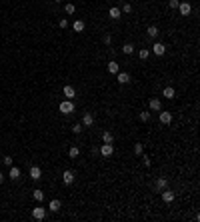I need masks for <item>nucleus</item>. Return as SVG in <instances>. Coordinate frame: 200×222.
<instances>
[{"label": "nucleus", "instance_id": "31", "mask_svg": "<svg viewBox=\"0 0 200 222\" xmlns=\"http://www.w3.org/2000/svg\"><path fill=\"white\" fill-rule=\"evenodd\" d=\"M178 2H180V0H170V2H168V6L174 10V8H178Z\"/></svg>", "mask_w": 200, "mask_h": 222}, {"label": "nucleus", "instance_id": "15", "mask_svg": "<svg viewBox=\"0 0 200 222\" xmlns=\"http://www.w3.org/2000/svg\"><path fill=\"white\" fill-rule=\"evenodd\" d=\"M8 176H10L12 180H18V178H20V168H16V166H10V172H8Z\"/></svg>", "mask_w": 200, "mask_h": 222}, {"label": "nucleus", "instance_id": "6", "mask_svg": "<svg viewBox=\"0 0 200 222\" xmlns=\"http://www.w3.org/2000/svg\"><path fill=\"white\" fill-rule=\"evenodd\" d=\"M152 52H154L156 56H162V54L166 52V46H164L162 42H154V46H152Z\"/></svg>", "mask_w": 200, "mask_h": 222}, {"label": "nucleus", "instance_id": "12", "mask_svg": "<svg viewBox=\"0 0 200 222\" xmlns=\"http://www.w3.org/2000/svg\"><path fill=\"white\" fill-rule=\"evenodd\" d=\"M92 124H94V116H92L90 112H86L82 116V126H92Z\"/></svg>", "mask_w": 200, "mask_h": 222}, {"label": "nucleus", "instance_id": "8", "mask_svg": "<svg viewBox=\"0 0 200 222\" xmlns=\"http://www.w3.org/2000/svg\"><path fill=\"white\" fill-rule=\"evenodd\" d=\"M116 80H118L120 84H128V82H130V74H128V72H118V74H116Z\"/></svg>", "mask_w": 200, "mask_h": 222}, {"label": "nucleus", "instance_id": "11", "mask_svg": "<svg viewBox=\"0 0 200 222\" xmlns=\"http://www.w3.org/2000/svg\"><path fill=\"white\" fill-rule=\"evenodd\" d=\"M148 106H150V110H162V102H160L158 98H150Z\"/></svg>", "mask_w": 200, "mask_h": 222}, {"label": "nucleus", "instance_id": "25", "mask_svg": "<svg viewBox=\"0 0 200 222\" xmlns=\"http://www.w3.org/2000/svg\"><path fill=\"white\" fill-rule=\"evenodd\" d=\"M64 10H66V14H74V12H76V6H74V4H70V2H68L66 6H64Z\"/></svg>", "mask_w": 200, "mask_h": 222}, {"label": "nucleus", "instance_id": "22", "mask_svg": "<svg viewBox=\"0 0 200 222\" xmlns=\"http://www.w3.org/2000/svg\"><path fill=\"white\" fill-rule=\"evenodd\" d=\"M146 34H148V36H150V38H156V36H158V34H160V30H158V28H156V26H150V28H148V30H146Z\"/></svg>", "mask_w": 200, "mask_h": 222}, {"label": "nucleus", "instance_id": "13", "mask_svg": "<svg viewBox=\"0 0 200 222\" xmlns=\"http://www.w3.org/2000/svg\"><path fill=\"white\" fill-rule=\"evenodd\" d=\"M48 210H50V212H58V210H60V200H58V198L50 200V204H48Z\"/></svg>", "mask_w": 200, "mask_h": 222}, {"label": "nucleus", "instance_id": "1", "mask_svg": "<svg viewBox=\"0 0 200 222\" xmlns=\"http://www.w3.org/2000/svg\"><path fill=\"white\" fill-rule=\"evenodd\" d=\"M60 112H62V114H70V112H74V102L68 100V98H66V100H62V102H60Z\"/></svg>", "mask_w": 200, "mask_h": 222}, {"label": "nucleus", "instance_id": "19", "mask_svg": "<svg viewBox=\"0 0 200 222\" xmlns=\"http://www.w3.org/2000/svg\"><path fill=\"white\" fill-rule=\"evenodd\" d=\"M108 72L110 74H118V72H120V68H118V62H108Z\"/></svg>", "mask_w": 200, "mask_h": 222}, {"label": "nucleus", "instance_id": "28", "mask_svg": "<svg viewBox=\"0 0 200 222\" xmlns=\"http://www.w3.org/2000/svg\"><path fill=\"white\" fill-rule=\"evenodd\" d=\"M140 120L148 122V120H150V112H140Z\"/></svg>", "mask_w": 200, "mask_h": 222}, {"label": "nucleus", "instance_id": "7", "mask_svg": "<svg viewBox=\"0 0 200 222\" xmlns=\"http://www.w3.org/2000/svg\"><path fill=\"white\" fill-rule=\"evenodd\" d=\"M108 16H110V18H112V20H118V18H120V16H122V10H120V8H118V6H112V8H110V10H108Z\"/></svg>", "mask_w": 200, "mask_h": 222}, {"label": "nucleus", "instance_id": "21", "mask_svg": "<svg viewBox=\"0 0 200 222\" xmlns=\"http://www.w3.org/2000/svg\"><path fill=\"white\" fill-rule=\"evenodd\" d=\"M72 28H74V32H82L84 30V22H82V20H74Z\"/></svg>", "mask_w": 200, "mask_h": 222}, {"label": "nucleus", "instance_id": "24", "mask_svg": "<svg viewBox=\"0 0 200 222\" xmlns=\"http://www.w3.org/2000/svg\"><path fill=\"white\" fill-rule=\"evenodd\" d=\"M34 200L42 202V200H44V192H42V190H34Z\"/></svg>", "mask_w": 200, "mask_h": 222}, {"label": "nucleus", "instance_id": "5", "mask_svg": "<svg viewBox=\"0 0 200 222\" xmlns=\"http://www.w3.org/2000/svg\"><path fill=\"white\" fill-rule=\"evenodd\" d=\"M74 172H72V170H64V172H62V180H64V184H68L70 186L72 182H74Z\"/></svg>", "mask_w": 200, "mask_h": 222}, {"label": "nucleus", "instance_id": "2", "mask_svg": "<svg viewBox=\"0 0 200 222\" xmlns=\"http://www.w3.org/2000/svg\"><path fill=\"white\" fill-rule=\"evenodd\" d=\"M100 154L104 156V158H110V156L114 154V146H112V144H108V142H104L100 146Z\"/></svg>", "mask_w": 200, "mask_h": 222}, {"label": "nucleus", "instance_id": "38", "mask_svg": "<svg viewBox=\"0 0 200 222\" xmlns=\"http://www.w3.org/2000/svg\"><path fill=\"white\" fill-rule=\"evenodd\" d=\"M56 2H60V0H56Z\"/></svg>", "mask_w": 200, "mask_h": 222}, {"label": "nucleus", "instance_id": "26", "mask_svg": "<svg viewBox=\"0 0 200 222\" xmlns=\"http://www.w3.org/2000/svg\"><path fill=\"white\" fill-rule=\"evenodd\" d=\"M122 52H124V54H132L134 52V46L132 44H124V46H122Z\"/></svg>", "mask_w": 200, "mask_h": 222}, {"label": "nucleus", "instance_id": "18", "mask_svg": "<svg viewBox=\"0 0 200 222\" xmlns=\"http://www.w3.org/2000/svg\"><path fill=\"white\" fill-rule=\"evenodd\" d=\"M162 94H164V98L172 100V98L176 96V92H174V88H172V86H166V88H164V92H162Z\"/></svg>", "mask_w": 200, "mask_h": 222}, {"label": "nucleus", "instance_id": "3", "mask_svg": "<svg viewBox=\"0 0 200 222\" xmlns=\"http://www.w3.org/2000/svg\"><path fill=\"white\" fill-rule=\"evenodd\" d=\"M178 12H180V16H188L190 12H192L190 2H178Z\"/></svg>", "mask_w": 200, "mask_h": 222}, {"label": "nucleus", "instance_id": "34", "mask_svg": "<svg viewBox=\"0 0 200 222\" xmlns=\"http://www.w3.org/2000/svg\"><path fill=\"white\" fill-rule=\"evenodd\" d=\"M66 26H68V20L62 18V20H60V28H66Z\"/></svg>", "mask_w": 200, "mask_h": 222}, {"label": "nucleus", "instance_id": "14", "mask_svg": "<svg viewBox=\"0 0 200 222\" xmlns=\"http://www.w3.org/2000/svg\"><path fill=\"white\" fill-rule=\"evenodd\" d=\"M160 122L162 124H170L172 122V112H160Z\"/></svg>", "mask_w": 200, "mask_h": 222}, {"label": "nucleus", "instance_id": "37", "mask_svg": "<svg viewBox=\"0 0 200 222\" xmlns=\"http://www.w3.org/2000/svg\"><path fill=\"white\" fill-rule=\"evenodd\" d=\"M2 180H4V174H2V172H0V182H2Z\"/></svg>", "mask_w": 200, "mask_h": 222}, {"label": "nucleus", "instance_id": "30", "mask_svg": "<svg viewBox=\"0 0 200 222\" xmlns=\"http://www.w3.org/2000/svg\"><path fill=\"white\" fill-rule=\"evenodd\" d=\"M82 124H74V126H72V132H74V134H80V132H82Z\"/></svg>", "mask_w": 200, "mask_h": 222}, {"label": "nucleus", "instance_id": "36", "mask_svg": "<svg viewBox=\"0 0 200 222\" xmlns=\"http://www.w3.org/2000/svg\"><path fill=\"white\" fill-rule=\"evenodd\" d=\"M142 160H144V164H146V166H150V158H148V156H142Z\"/></svg>", "mask_w": 200, "mask_h": 222}, {"label": "nucleus", "instance_id": "33", "mask_svg": "<svg viewBox=\"0 0 200 222\" xmlns=\"http://www.w3.org/2000/svg\"><path fill=\"white\" fill-rule=\"evenodd\" d=\"M120 10H122V12H126V14H128V12H130V10H132V6H130V4H124V6H122V8H120Z\"/></svg>", "mask_w": 200, "mask_h": 222}, {"label": "nucleus", "instance_id": "17", "mask_svg": "<svg viewBox=\"0 0 200 222\" xmlns=\"http://www.w3.org/2000/svg\"><path fill=\"white\" fill-rule=\"evenodd\" d=\"M64 96L68 98V100H72V98L76 96V90H74V86H64Z\"/></svg>", "mask_w": 200, "mask_h": 222}, {"label": "nucleus", "instance_id": "35", "mask_svg": "<svg viewBox=\"0 0 200 222\" xmlns=\"http://www.w3.org/2000/svg\"><path fill=\"white\" fill-rule=\"evenodd\" d=\"M104 42H106V44H110V42H112V36H110V34H106V36H104Z\"/></svg>", "mask_w": 200, "mask_h": 222}, {"label": "nucleus", "instance_id": "23", "mask_svg": "<svg viewBox=\"0 0 200 222\" xmlns=\"http://www.w3.org/2000/svg\"><path fill=\"white\" fill-rule=\"evenodd\" d=\"M68 154H70V158H76V156L80 154V148L78 146H72L70 150H68Z\"/></svg>", "mask_w": 200, "mask_h": 222}, {"label": "nucleus", "instance_id": "4", "mask_svg": "<svg viewBox=\"0 0 200 222\" xmlns=\"http://www.w3.org/2000/svg\"><path fill=\"white\" fill-rule=\"evenodd\" d=\"M32 218L34 220H44L46 218V208H42V206L32 208Z\"/></svg>", "mask_w": 200, "mask_h": 222}, {"label": "nucleus", "instance_id": "32", "mask_svg": "<svg viewBox=\"0 0 200 222\" xmlns=\"http://www.w3.org/2000/svg\"><path fill=\"white\" fill-rule=\"evenodd\" d=\"M4 164H6V166H12V156H4Z\"/></svg>", "mask_w": 200, "mask_h": 222}, {"label": "nucleus", "instance_id": "9", "mask_svg": "<svg viewBox=\"0 0 200 222\" xmlns=\"http://www.w3.org/2000/svg\"><path fill=\"white\" fill-rule=\"evenodd\" d=\"M30 178H32V180H40V178H42V170L38 168V166H32V168H30Z\"/></svg>", "mask_w": 200, "mask_h": 222}, {"label": "nucleus", "instance_id": "29", "mask_svg": "<svg viewBox=\"0 0 200 222\" xmlns=\"http://www.w3.org/2000/svg\"><path fill=\"white\" fill-rule=\"evenodd\" d=\"M138 54H140V58H142V60H146V58H148V54H150V52H148L146 48H140V52H138Z\"/></svg>", "mask_w": 200, "mask_h": 222}, {"label": "nucleus", "instance_id": "16", "mask_svg": "<svg viewBox=\"0 0 200 222\" xmlns=\"http://www.w3.org/2000/svg\"><path fill=\"white\" fill-rule=\"evenodd\" d=\"M164 188H168V180L166 178H158V180H156V190H164Z\"/></svg>", "mask_w": 200, "mask_h": 222}, {"label": "nucleus", "instance_id": "27", "mask_svg": "<svg viewBox=\"0 0 200 222\" xmlns=\"http://www.w3.org/2000/svg\"><path fill=\"white\" fill-rule=\"evenodd\" d=\"M142 152H144V146H142V144H140V142H138V144H134V154H136V156H140Z\"/></svg>", "mask_w": 200, "mask_h": 222}, {"label": "nucleus", "instance_id": "10", "mask_svg": "<svg viewBox=\"0 0 200 222\" xmlns=\"http://www.w3.org/2000/svg\"><path fill=\"white\" fill-rule=\"evenodd\" d=\"M160 192H162V200H164V202H172V200H174V192L172 190L164 188V190H160Z\"/></svg>", "mask_w": 200, "mask_h": 222}, {"label": "nucleus", "instance_id": "20", "mask_svg": "<svg viewBox=\"0 0 200 222\" xmlns=\"http://www.w3.org/2000/svg\"><path fill=\"white\" fill-rule=\"evenodd\" d=\"M102 142H108V144H112V142H114V136L110 134L108 130H106V132H102Z\"/></svg>", "mask_w": 200, "mask_h": 222}]
</instances>
